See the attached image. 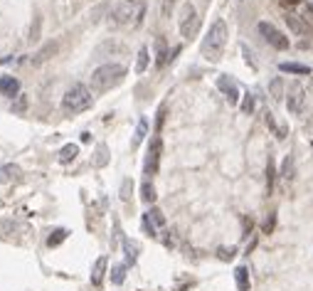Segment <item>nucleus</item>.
<instances>
[{
  "label": "nucleus",
  "instance_id": "obj_24",
  "mask_svg": "<svg viewBox=\"0 0 313 291\" xmlns=\"http://www.w3.org/2000/svg\"><path fill=\"white\" fill-rule=\"evenodd\" d=\"M141 200L143 203H155V188H153V183H143L141 185Z\"/></svg>",
  "mask_w": 313,
  "mask_h": 291
},
{
  "label": "nucleus",
  "instance_id": "obj_4",
  "mask_svg": "<svg viewBox=\"0 0 313 291\" xmlns=\"http://www.w3.org/2000/svg\"><path fill=\"white\" fill-rule=\"evenodd\" d=\"M91 106V89L84 84H72L62 99V109L67 114H82Z\"/></svg>",
  "mask_w": 313,
  "mask_h": 291
},
{
  "label": "nucleus",
  "instance_id": "obj_15",
  "mask_svg": "<svg viewBox=\"0 0 313 291\" xmlns=\"http://www.w3.org/2000/svg\"><path fill=\"white\" fill-rule=\"evenodd\" d=\"M104 271H106V257H99V259L94 262V269H91V284H94V286H101Z\"/></svg>",
  "mask_w": 313,
  "mask_h": 291
},
{
  "label": "nucleus",
  "instance_id": "obj_5",
  "mask_svg": "<svg viewBox=\"0 0 313 291\" xmlns=\"http://www.w3.org/2000/svg\"><path fill=\"white\" fill-rule=\"evenodd\" d=\"M178 25H180V35H183L185 40H193V37L198 35L200 15L193 3H185V5L180 8V20H178Z\"/></svg>",
  "mask_w": 313,
  "mask_h": 291
},
{
  "label": "nucleus",
  "instance_id": "obj_14",
  "mask_svg": "<svg viewBox=\"0 0 313 291\" xmlns=\"http://www.w3.org/2000/svg\"><path fill=\"white\" fill-rule=\"evenodd\" d=\"M266 123H269V128L274 131V136H276L279 141H284L286 133H288V126H286L284 121H276V118H274L271 114H269V111H266Z\"/></svg>",
  "mask_w": 313,
  "mask_h": 291
},
{
  "label": "nucleus",
  "instance_id": "obj_28",
  "mask_svg": "<svg viewBox=\"0 0 313 291\" xmlns=\"http://www.w3.org/2000/svg\"><path fill=\"white\" fill-rule=\"evenodd\" d=\"M106 161H109V151H106V145L101 143L96 148V158H94V166L96 168H101V166H106Z\"/></svg>",
  "mask_w": 313,
  "mask_h": 291
},
{
  "label": "nucleus",
  "instance_id": "obj_19",
  "mask_svg": "<svg viewBox=\"0 0 313 291\" xmlns=\"http://www.w3.org/2000/svg\"><path fill=\"white\" fill-rule=\"evenodd\" d=\"M123 252H126V264H136V259H138V244L133 239H123Z\"/></svg>",
  "mask_w": 313,
  "mask_h": 291
},
{
  "label": "nucleus",
  "instance_id": "obj_31",
  "mask_svg": "<svg viewBox=\"0 0 313 291\" xmlns=\"http://www.w3.org/2000/svg\"><path fill=\"white\" fill-rule=\"evenodd\" d=\"M281 91H284V82H281V79H274V82H271V96H274V99H281V96H284Z\"/></svg>",
  "mask_w": 313,
  "mask_h": 291
},
{
  "label": "nucleus",
  "instance_id": "obj_12",
  "mask_svg": "<svg viewBox=\"0 0 313 291\" xmlns=\"http://www.w3.org/2000/svg\"><path fill=\"white\" fill-rule=\"evenodd\" d=\"M18 91H20V82L15 77H10V74L0 77V94L3 96H18Z\"/></svg>",
  "mask_w": 313,
  "mask_h": 291
},
{
  "label": "nucleus",
  "instance_id": "obj_37",
  "mask_svg": "<svg viewBox=\"0 0 313 291\" xmlns=\"http://www.w3.org/2000/svg\"><path fill=\"white\" fill-rule=\"evenodd\" d=\"M308 15H311V18H313V3H311V5H308Z\"/></svg>",
  "mask_w": 313,
  "mask_h": 291
},
{
  "label": "nucleus",
  "instance_id": "obj_18",
  "mask_svg": "<svg viewBox=\"0 0 313 291\" xmlns=\"http://www.w3.org/2000/svg\"><path fill=\"white\" fill-rule=\"evenodd\" d=\"M281 72H291V74H311V67L308 64H296V62H284L279 64Z\"/></svg>",
  "mask_w": 313,
  "mask_h": 291
},
{
  "label": "nucleus",
  "instance_id": "obj_6",
  "mask_svg": "<svg viewBox=\"0 0 313 291\" xmlns=\"http://www.w3.org/2000/svg\"><path fill=\"white\" fill-rule=\"evenodd\" d=\"M256 30H259V35H261V37H264L271 47H276V50H288V40H286L284 35L274 28L271 23H259Z\"/></svg>",
  "mask_w": 313,
  "mask_h": 291
},
{
  "label": "nucleus",
  "instance_id": "obj_17",
  "mask_svg": "<svg viewBox=\"0 0 313 291\" xmlns=\"http://www.w3.org/2000/svg\"><path fill=\"white\" fill-rule=\"evenodd\" d=\"M77 153H79V145H77V143H67L62 151H59V163H62V166L72 163V161L77 158Z\"/></svg>",
  "mask_w": 313,
  "mask_h": 291
},
{
  "label": "nucleus",
  "instance_id": "obj_30",
  "mask_svg": "<svg viewBox=\"0 0 313 291\" xmlns=\"http://www.w3.org/2000/svg\"><path fill=\"white\" fill-rule=\"evenodd\" d=\"M234 254H237V249H234V247H220V249H217V257H220L222 262H232V259H234Z\"/></svg>",
  "mask_w": 313,
  "mask_h": 291
},
{
  "label": "nucleus",
  "instance_id": "obj_16",
  "mask_svg": "<svg viewBox=\"0 0 313 291\" xmlns=\"http://www.w3.org/2000/svg\"><path fill=\"white\" fill-rule=\"evenodd\" d=\"M13 180H20V168L8 163V166L0 168V183H13Z\"/></svg>",
  "mask_w": 313,
  "mask_h": 291
},
{
  "label": "nucleus",
  "instance_id": "obj_29",
  "mask_svg": "<svg viewBox=\"0 0 313 291\" xmlns=\"http://www.w3.org/2000/svg\"><path fill=\"white\" fill-rule=\"evenodd\" d=\"M239 109H242V114H252V111H254V94H244Z\"/></svg>",
  "mask_w": 313,
  "mask_h": 291
},
{
  "label": "nucleus",
  "instance_id": "obj_10",
  "mask_svg": "<svg viewBox=\"0 0 313 291\" xmlns=\"http://www.w3.org/2000/svg\"><path fill=\"white\" fill-rule=\"evenodd\" d=\"M217 89L225 94V99H227L229 104H237V101H239V87H237V82H234L229 74H220V77H217Z\"/></svg>",
  "mask_w": 313,
  "mask_h": 291
},
{
  "label": "nucleus",
  "instance_id": "obj_23",
  "mask_svg": "<svg viewBox=\"0 0 313 291\" xmlns=\"http://www.w3.org/2000/svg\"><path fill=\"white\" fill-rule=\"evenodd\" d=\"M145 133H148V121L145 118H141L138 121V126H136V133H133V148H138V143H141L143 138H145Z\"/></svg>",
  "mask_w": 313,
  "mask_h": 291
},
{
  "label": "nucleus",
  "instance_id": "obj_11",
  "mask_svg": "<svg viewBox=\"0 0 313 291\" xmlns=\"http://www.w3.org/2000/svg\"><path fill=\"white\" fill-rule=\"evenodd\" d=\"M286 25H288V30H291L293 35H298V37H308V35H311V25H308L301 15H286Z\"/></svg>",
  "mask_w": 313,
  "mask_h": 291
},
{
  "label": "nucleus",
  "instance_id": "obj_27",
  "mask_svg": "<svg viewBox=\"0 0 313 291\" xmlns=\"http://www.w3.org/2000/svg\"><path fill=\"white\" fill-rule=\"evenodd\" d=\"M281 178H286V180L293 178V156H291V153L286 156L284 163H281Z\"/></svg>",
  "mask_w": 313,
  "mask_h": 291
},
{
  "label": "nucleus",
  "instance_id": "obj_7",
  "mask_svg": "<svg viewBox=\"0 0 313 291\" xmlns=\"http://www.w3.org/2000/svg\"><path fill=\"white\" fill-rule=\"evenodd\" d=\"M166 227V217L158 207H150L145 215H143V230L150 234V237H158V232Z\"/></svg>",
  "mask_w": 313,
  "mask_h": 291
},
{
  "label": "nucleus",
  "instance_id": "obj_3",
  "mask_svg": "<svg viewBox=\"0 0 313 291\" xmlns=\"http://www.w3.org/2000/svg\"><path fill=\"white\" fill-rule=\"evenodd\" d=\"M126 79V67L123 64H101L99 69H94L91 74V91L104 94L109 89L118 87Z\"/></svg>",
  "mask_w": 313,
  "mask_h": 291
},
{
  "label": "nucleus",
  "instance_id": "obj_34",
  "mask_svg": "<svg viewBox=\"0 0 313 291\" xmlns=\"http://www.w3.org/2000/svg\"><path fill=\"white\" fill-rule=\"evenodd\" d=\"M173 5H175V0H163V18L173 15Z\"/></svg>",
  "mask_w": 313,
  "mask_h": 291
},
{
  "label": "nucleus",
  "instance_id": "obj_13",
  "mask_svg": "<svg viewBox=\"0 0 313 291\" xmlns=\"http://www.w3.org/2000/svg\"><path fill=\"white\" fill-rule=\"evenodd\" d=\"M168 62H171V52H168V47H166V40L158 37V40H155V64H158V67H166Z\"/></svg>",
  "mask_w": 313,
  "mask_h": 291
},
{
  "label": "nucleus",
  "instance_id": "obj_26",
  "mask_svg": "<svg viewBox=\"0 0 313 291\" xmlns=\"http://www.w3.org/2000/svg\"><path fill=\"white\" fill-rule=\"evenodd\" d=\"M148 67V47H141L138 57H136V74H143Z\"/></svg>",
  "mask_w": 313,
  "mask_h": 291
},
{
  "label": "nucleus",
  "instance_id": "obj_32",
  "mask_svg": "<svg viewBox=\"0 0 313 291\" xmlns=\"http://www.w3.org/2000/svg\"><path fill=\"white\" fill-rule=\"evenodd\" d=\"M131 188H133V183L126 178V180H123V188H121V200H128V198H131Z\"/></svg>",
  "mask_w": 313,
  "mask_h": 291
},
{
  "label": "nucleus",
  "instance_id": "obj_36",
  "mask_svg": "<svg viewBox=\"0 0 313 291\" xmlns=\"http://www.w3.org/2000/svg\"><path fill=\"white\" fill-rule=\"evenodd\" d=\"M281 3H284V5H298L301 0H281Z\"/></svg>",
  "mask_w": 313,
  "mask_h": 291
},
{
  "label": "nucleus",
  "instance_id": "obj_21",
  "mask_svg": "<svg viewBox=\"0 0 313 291\" xmlns=\"http://www.w3.org/2000/svg\"><path fill=\"white\" fill-rule=\"evenodd\" d=\"M55 52H57V45H55V42L45 45V47H42V50L37 52V57H32V64H42L45 59H50L52 55H55Z\"/></svg>",
  "mask_w": 313,
  "mask_h": 291
},
{
  "label": "nucleus",
  "instance_id": "obj_20",
  "mask_svg": "<svg viewBox=\"0 0 313 291\" xmlns=\"http://www.w3.org/2000/svg\"><path fill=\"white\" fill-rule=\"evenodd\" d=\"M234 281H237L239 291H249V271H247V266H239L234 271Z\"/></svg>",
  "mask_w": 313,
  "mask_h": 291
},
{
  "label": "nucleus",
  "instance_id": "obj_1",
  "mask_svg": "<svg viewBox=\"0 0 313 291\" xmlns=\"http://www.w3.org/2000/svg\"><path fill=\"white\" fill-rule=\"evenodd\" d=\"M225 45H227V23L225 20H215L210 32L205 35L202 40V57L207 62H220L222 52H225Z\"/></svg>",
  "mask_w": 313,
  "mask_h": 291
},
{
  "label": "nucleus",
  "instance_id": "obj_33",
  "mask_svg": "<svg viewBox=\"0 0 313 291\" xmlns=\"http://www.w3.org/2000/svg\"><path fill=\"white\" fill-rule=\"evenodd\" d=\"M266 173H269V190H274V178H276V171H274V161H269V166H266Z\"/></svg>",
  "mask_w": 313,
  "mask_h": 291
},
{
  "label": "nucleus",
  "instance_id": "obj_22",
  "mask_svg": "<svg viewBox=\"0 0 313 291\" xmlns=\"http://www.w3.org/2000/svg\"><path fill=\"white\" fill-rule=\"evenodd\" d=\"M67 237H69V232H67L64 227H59V230H55V232L47 237V247H59V244H62Z\"/></svg>",
  "mask_w": 313,
  "mask_h": 291
},
{
  "label": "nucleus",
  "instance_id": "obj_8",
  "mask_svg": "<svg viewBox=\"0 0 313 291\" xmlns=\"http://www.w3.org/2000/svg\"><path fill=\"white\" fill-rule=\"evenodd\" d=\"M161 151H163V141L155 136L150 145H148V156H145V166H143V173L148 175H155L158 173V161H161Z\"/></svg>",
  "mask_w": 313,
  "mask_h": 291
},
{
  "label": "nucleus",
  "instance_id": "obj_35",
  "mask_svg": "<svg viewBox=\"0 0 313 291\" xmlns=\"http://www.w3.org/2000/svg\"><path fill=\"white\" fill-rule=\"evenodd\" d=\"M271 230H274V212H271V215H269V220L264 222V232H271Z\"/></svg>",
  "mask_w": 313,
  "mask_h": 291
},
{
  "label": "nucleus",
  "instance_id": "obj_9",
  "mask_svg": "<svg viewBox=\"0 0 313 291\" xmlns=\"http://www.w3.org/2000/svg\"><path fill=\"white\" fill-rule=\"evenodd\" d=\"M303 99H306L303 87H301L298 82H293V84L288 87V94H286V106H288V111H291V114H298V111L303 109Z\"/></svg>",
  "mask_w": 313,
  "mask_h": 291
},
{
  "label": "nucleus",
  "instance_id": "obj_25",
  "mask_svg": "<svg viewBox=\"0 0 313 291\" xmlns=\"http://www.w3.org/2000/svg\"><path fill=\"white\" fill-rule=\"evenodd\" d=\"M123 279H126V264H116L114 269H111V281H114L116 286H121Z\"/></svg>",
  "mask_w": 313,
  "mask_h": 291
},
{
  "label": "nucleus",
  "instance_id": "obj_2",
  "mask_svg": "<svg viewBox=\"0 0 313 291\" xmlns=\"http://www.w3.org/2000/svg\"><path fill=\"white\" fill-rule=\"evenodd\" d=\"M111 15H114L116 25L136 28V25H141L143 23V15H145V0H116Z\"/></svg>",
  "mask_w": 313,
  "mask_h": 291
}]
</instances>
